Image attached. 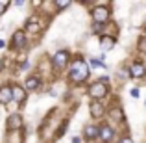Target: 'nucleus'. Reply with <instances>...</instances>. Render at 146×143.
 Here are the masks:
<instances>
[{"label":"nucleus","mask_w":146,"mask_h":143,"mask_svg":"<svg viewBox=\"0 0 146 143\" xmlns=\"http://www.w3.org/2000/svg\"><path fill=\"white\" fill-rule=\"evenodd\" d=\"M107 117H109L111 123H115V125H118V123H124L126 117H124V110H122L120 104H111L109 108H107Z\"/></svg>","instance_id":"6e6552de"},{"label":"nucleus","mask_w":146,"mask_h":143,"mask_svg":"<svg viewBox=\"0 0 146 143\" xmlns=\"http://www.w3.org/2000/svg\"><path fill=\"white\" fill-rule=\"evenodd\" d=\"M89 113L94 121H98V119H104L107 115V108L102 100H91L89 102Z\"/></svg>","instance_id":"0eeeda50"},{"label":"nucleus","mask_w":146,"mask_h":143,"mask_svg":"<svg viewBox=\"0 0 146 143\" xmlns=\"http://www.w3.org/2000/svg\"><path fill=\"white\" fill-rule=\"evenodd\" d=\"M104 30H106V24H94L93 22V32H104Z\"/></svg>","instance_id":"412c9836"},{"label":"nucleus","mask_w":146,"mask_h":143,"mask_svg":"<svg viewBox=\"0 0 146 143\" xmlns=\"http://www.w3.org/2000/svg\"><path fill=\"white\" fill-rule=\"evenodd\" d=\"M117 138V130L109 123H100L98 125V140L102 143H111Z\"/></svg>","instance_id":"20e7f679"},{"label":"nucleus","mask_w":146,"mask_h":143,"mask_svg":"<svg viewBox=\"0 0 146 143\" xmlns=\"http://www.w3.org/2000/svg\"><path fill=\"white\" fill-rule=\"evenodd\" d=\"M91 75V67H89V61H85L83 58H74V60H70V63H68V82L74 84V86H80V84H83L87 78H89Z\"/></svg>","instance_id":"f257e3e1"},{"label":"nucleus","mask_w":146,"mask_h":143,"mask_svg":"<svg viewBox=\"0 0 146 143\" xmlns=\"http://www.w3.org/2000/svg\"><path fill=\"white\" fill-rule=\"evenodd\" d=\"M6 128L9 130V132H15V130L22 128V117L19 113H11L6 121Z\"/></svg>","instance_id":"9b49d317"},{"label":"nucleus","mask_w":146,"mask_h":143,"mask_svg":"<svg viewBox=\"0 0 146 143\" xmlns=\"http://www.w3.org/2000/svg\"><path fill=\"white\" fill-rule=\"evenodd\" d=\"M144 104H146V102H144Z\"/></svg>","instance_id":"bb28decb"},{"label":"nucleus","mask_w":146,"mask_h":143,"mask_svg":"<svg viewBox=\"0 0 146 143\" xmlns=\"http://www.w3.org/2000/svg\"><path fill=\"white\" fill-rule=\"evenodd\" d=\"M39 87H41V78L39 76L32 75V76H28V78L24 80V89L26 91H37Z\"/></svg>","instance_id":"2eb2a0df"},{"label":"nucleus","mask_w":146,"mask_h":143,"mask_svg":"<svg viewBox=\"0 0 146 143\" xmlns=\"http://www.w3.org/2000/svg\"><path fill=\"white\" fill-rule=\"evenodd\" d=\"M117 143H133V140H131L129 136H122V138H120V140H118Z\"/></svg>","instance_id":"4be33fe9"},{"label":"nucleus","mask_w":146,"mask_h":143,"mask_svg":"<svg viewBox=\"0 0 146 143\" xmlns=\"http://www.w3.org/2000/svg\"><path fill=\"white\" fill-rule=\"evenodd\" d=\"M137 48H139L141 54H146V34L139 39V43H137Z\"/></svg>","instance_id":"a211bd4d"},{"label":"nucleus","mask_w":146,"mask_h":143,"mask_svg":"<svg viewBox=\"0 0 146 143\" xmlns=\"http://www.w3.org/2000/svg\"><path fill=\"white\" fill-rule=\"evenodd\" d=\"M89 67H100V69H106V63L102 60H96V58H89Z\"/></svg>","instance_id":"f3484780"},{"label":"nucleus","mask_w":146,"mask_h":143,"mask_svg":"<svg viewBox=\"0 0 146 143\" xmlns=\"http://www.w3.org/2000/svg\"><path fill=\"white\" fill-rule=\"evenodd\" d=\"M91 19L94 24H107L111 19V7L107 2H94V7L91 9Z\"/></svg>","instance_id":"f03ea898"},{"label":"nucleus","mask_w":146,"mask_h":143,"mask_svg":"<svg viewBox=\"0 0 146 143\" xmlns=\"http://www.w3.org/2000/svg\"><path fill=\"white\" fill-rule=\"evenodd\" d=\"M82 140H80V138H72V143H80Z\"/></svg>","instance_id":"a878e982"},{"label":"nucleus","mask_w":146,"mask_h":143,"mask_svg":"<svg viewBox=\"0 0 146 143\" xmlns=\"http://www.w3.org/2000/svg\"><path fill=\"white\" fill-rule=\"evenodd\" d=\"M67 125H68V121H63V125L59 126V130H57V138H61L65 134V130H67Z\"/></svg>","instance_id":"aec40b11"},{"label":"nucleus","mask_w":146,"mask_h":143,"mask_svg":"<svg viewBox=\"0 0 146 143\" xmlns=\"http://www.w3.org/2000/svg\"><path fill=\"white\" fill-rule=\"evenodd\" d=\"M115 45H117L115 36H109V34H102V36H100V48H102L104 52H109V50H113Z\"/></svg>","instance_id":"9d476101"},{"label":"nucleus","mask_w":146,"mask_h":143,"mask_svg":"<svg viewBox=\"0 0 146 143\" xmlns=\"http://www.w3.org/2000/svg\"><path fill=\"white\" fill-rule=\"evenodd\" d=\"M9 102H13L11 86H2L0 87V104H9Z\"/></svg>","instance_id":"dca6fc26"},{"label":"nucleus","mask_w":146,"mask_h":143,"mask_svg":"<svg viewBox=\"0 0 146 143\" xmlns=\"http://www.w3.org/2000/svg\"><path fill=\"white\" fill-rule=\"evenodd\" d=\"M11 47L15 50H22L26 47V32L24 30H17L11 37Z\"/></svg>","instance_id":"1a4fd4ad"},{"label":"nucleus","mask_w":146,"mask_h":143,"mask_svg":"<svg viewBox=\"0 0 146 143\" xmlns=\"http://www.w3.org/2000/svg\"><path fill=\"white\" fill-rule=\"evenodd\" d=\"M70 6V2L68 0H56L54 2V7H57V9H65V7Z\"/></svg>","instance_id":"6ab92c4d"},{"label":"nucleus","mask_w":146,"mask_h":143,"mask_svg":"<svg viewBox=\"0 0 146 143\" xmlns=\"http://www.w3.org/2000/svg\"><path fill=\"white\" fill-rule=\"evenodd\" d=\"M7 7H9V2H0V15H2Z\"/></svg>","instance_id":"5701e85b"},{"label":"nucleus","mask_w":146,"mask_h":143,"mask_svg":"<svg viewBox=\"0 0 146 143\" xmlns=\"http://www.w3.org/2000/svg\"><path fill=\"white\" fill-rule=\"evenodd\" d=\"M50 61H52V67L56 69V71H63V69L70 63V52H68V50H57Z\"/></svg>","instance_id":"39448f33"},{"label":"nucleus","mask_w":146,"mask_h":143,"mask_svg":"<svg viewBox=\"0 0 146 143\" xmlns=\"http://www.w3.org/2000/svg\"><path fill=\"white\" fill-rule=\"evenodd\" d=\"M11 93H13V102L22 104L26 100V89H24V86H11Z\"/></svg>","instance_id":"4468645a"},{"label":"nucleus","mask_w":146,"mask_h":143,"mask_svg":"<svg viewBox=\"0 0 146 143\" xmlns=\"http://www.w3.org/2000/svg\"><path fill=\"white\" fill-rule=\"evenodd\" d=\"M4 47H6V41H4V39H0V48H4Z\"/></svg>","instance_id":"393cba45"},{"label":"nucleus","mask_w":146,"mask_h":143,"mask_svg":"<svg viewBox=\"0 0 146 143\" xmlns=\"http://www.w3.org/2000/svg\"><path fill=\"white\" fill-rule=\"evenodd\" d=\"M26 32H32V34H39L41 32V19L37 15L30 17L26 21Z\"/></svg>","instance_id":"ddd939ff"},{"label":"nucleus","mask_w":146,"mask_h":143,"mask_svg":"<svg viewBox=\"0 0 146 143\" xmlns=\"http://www.w3.org/2000/svg\"><path fill=\"white\" fill-rule=\"evenodd\" d=\"M109 93V84L102 82V80H94L93 84H89L87 87V95L91 97L93 100H104Z\"/></svg>","instance_id":"7ed1b4c3"},{"label":"nucleus","mask_w":146,"mask_h":143,"mask_svg":"<svg viewBox=\"0 0 146 143\" xmlns=\"http://www.w3.org/2000/svg\"><path fill=\"white\" fill-rule=\"evenodd\" d=\"M83 140L85 141L98 140V125H85V128H83Z\"/></svg>","instance_id":"f8f14e48"},{"label":"nucleus","mask_w":146,"mask_h":143,"mask_svg":"<svg viewBox=\"0 0 146 143\" xmlns=\"http://www.w3.org/2000/svg\"><path fill=\"white\" fill-rule=\"evenodd\" d=\"M128 76L129 78H135V80L144 78L146 76V63L141 61V60H133L131 63L128 65Z\"/></svg>","instance_id":"423d86ee"},{"label":"nucleus","mask_w":146,"mask_h":143,"mask_svg":"<svg viewBox=\"0 0 146 143\" xmlns=\"http://www.w3.org/2000/svg\"><path fill=\"white\" fill-rule=\"evenodd\" d=\"M139 95H141V93H139V89H137V87H135V89H131V97H133V99H137Z\"/></svg>","instance_id":"b1692460"}]
</instances>
